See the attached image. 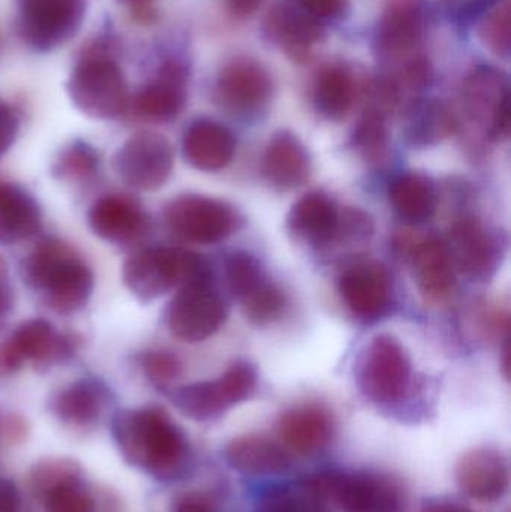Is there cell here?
I'll return each mask as SVG.
<instances>
[{"instance_id": "6da1fadb", "label": "cell", "mask_w": 511, "mask_h": 512, "mask_svg": "<svg viewBox=\"0 0 511 512\" xmlns=\"http://www.w3.org/2000/svg\"><path fill=\"white\" fill-rule=\"evenodd\" d=\"M113 435L122 456L153 477H176L188 462V441L162 409L120 411L114 417Z\"/></svg>"}, {"instance_id": "7a4b0ae2", "label": "cell", "mask_w": 511, "mask_h": 512, "mask_svg": "<svg viewBox=\"0 0 511 512\" xmlns=\"http://www.w3.org/2000/svg\"><path fill=\"white\" fill-rule=\"evenodd\" d=\"M21 276L45 306L71 315L89 303L95 288L92 268L68 243L44 237L21 264Z\"/></svg>"}, {"instance_id": "3957f363", "label": "cell", "mask_w": 511, "mask_h": 512, "mask_svg": "<svg viewBox=\"0 0 511 512\" xmlns=\"http://www.w3.org/2000/svg\"><path fill=\"white\" fill-rule=\"evenodd\" d=\"M122 279L138 300L149 303L185 283L212 279V268L197 252L173 246H147L126 259Z\"/></svg>"}, {"instance_id": "277c9868", "label": "cell", "mask_w": 511, "mask_h": 512, "mask_svg": "<svg viewBox=\"0 0 511 512\" xmlns=\"http://www.w3.org/2000/svg\"><path fill=\"white\" fill-rule=\"evenodd\" d=\"M93 45L78 60L66 83L72 104L92 119L113 120L128 113V81L119 63L104 50Z\"/></svg>"}, {"instance_id": "5b68a950", "label": "cell", "mask_w": 511, "mask_h": 512, "mask_svg": "<svg viewBox=\"0 0 511 512\" xmlns=\"http://www.w3.org/2000/svg\"><path fill=\"white\" fill-rule=\"evenodd\" d=\"M462 119L483 140L503 141L510 134L509 77L494 66L474 68L461 89Z\"/></svg>"}, {"instance_id": "8992f818", "label": "cell", "mask_w": 511, "mask_h": 512, "mask_svg": "<svg viewBox=\"0 0 511 512\" xmlns=\"http://www.w3.org/2000/svg\"><path fill=\"white\" fill-rule=\"evenodd\" d=\"M81 348V337L60 333L45 319H29L0 342V376L14 375L26 363L48 369L66 363Z\"/></svg>"}, {"instance_id": "52a82bcc", "label": "cell", "mask_w": 511, "mask_h": 512, "mask_svg": "<svg viewBox=\"0 0 511 512\" xmlns=\"http://www.w3.org/2000/svg\"><path fill=\"white\" fill-rule=\"evenodd\" d=\"M165 227L173 236L194 245H218L242 227L236 207L204 195H180L164 210Z\"/></svg>"}, {"instance_id": "ba28073f", "label": "cell", "mask_w": 511, "mask_h": 512, "mask_svg": "<svg viewBox=\"0 0 511 512\" xmlns=\"http://www.w3.org/2000/svg\"><path fill=\"white\" fill-rule=\"evenodd\" d=\"M329 505L341 512H402L405 493L401 483L375 471L324 472L315 475Z\"/></svg>"}, {"instance_id": "9c48e42d", "label": "cell", "mask_w": 511, "mask_h": 512, "mask_svg": "<svg viewBox=\"0 0 511 512\" xmlns=\"http://www.w3.org/2000/svg\"><path fill=\"white\" fill-rule=\"evenodd\" d=\"M257 370L248 361L231 364L218 379L194 382L171 394L174 406L194 421H210L246 402L257 390Z\"/></svg>"}, {"instance_id": "30bf717a", "label": "cell", "mask_w": 511, "mask_h": 512, "mask_svg": "<svg viewBox=\"0 0 511 512\" xmlns=\"http://www.w3.org/2000/svg\"><path fill=\"white\" fill-rule=\"evenodd\" d=\"M411 361L404 346L389 334L374 337L366 346L357 370L360 390L371 402L392 405L407 396Z\"/></svg>"}, {"instance_id": "8fae6325", "label": "cell", "mask_w": 511, "mask_h": 512, "mask_svg": "<svg viewBox=\"0 0 511 512\" xmlns=\"http://www.w3.org/2000/svg\"><path fill=\"white\" fill-rule=\"evenodd\" d=\"M227 321V306L212 279L195 280L180 286L165 313L174 339L198 343L212 337Z\"/></svg>"}, {"instance_id": "7c38bea8", "label": "cell", "mask_w": 511, "mask_h": 512, "mask_svg": "<svg viewBox=\"0 0 511 512\" xmlns=\"http://www.w3.org/2000/svg\"><path fill=\"white\" fill-rule=\"evenodd\" d=\"M273 95L272 74L252 57L230 60L216 78V102L231 116L242 119L260 116L269 108Z\"/></svg>"}, {"instance_id": "4fadbf2b", "label": "cell", "mask_w": 511, "mask_h": 512, "mask_svg": "<svg viewBox=\"0 0 511 512\" xmlns=\"http://www.w3.org/2000/svg\"><path fill=\"white\" fill-rule=\"evenodd\" d=\"M113 168L125 185L137 191H158L173 174V146L158 132H137L117 150Z\"/></svg>"}, {"instance_id": "5bb4252c", "label": "cell", "mask_w": 511, "mask_h": 512, "mask_svg": "<svg viewBox=\"0 0 511 512\" xmlns=\"http://www.w3.org/2000/svg\"><path fill=\"white\" fill-rule=\"evenodd\" d=\"M18 30L36 51L68 42L83 23L86 0H17Z\"/></svg>"}, {"instance_id": "9a60e30c", "label": "cell", "mask_w": 511, "mask_h": 512, "mask_svg": "<svg viewBox=\"0 0 511 512\" xmlns=\"http://www.w3.org/2000/svg\"><path fill=\"white\" fill-rule=\"evenodd\" d=\"M447 251L456 273L471 280H489L503 258L500 237L476 216L456 219L447 234Z\"/></svg>"}, {"instance_id": "2e32d148", "label": "cell", "mask_w": 511, "mask_h": 512, "mask_svg": "<svg viewBox=\"0 0 511 512\" xmlns=\"http://www.w3.org/2000/svg\"><path fill=\"white\" fill-rule=\"evenodd\" d=\"M87 219L95 236L123 248L143 242L152 228L143 204L126 194L102 195L90 207Z\"/></svg>"}, {"instance_id": "e0dca14e", "label": "cell", "mask_w": 511, "mask_h": 512, "mask_svg": "<svg viewBox=\"0 0 511 512\" xmlns=\"http://www.w3.org/2000/svg\"><path fill=\"white\" fill-rule=\"evenodd\" d=\"M339 292L353 315L363 321H377L392 307V274L381 262H356L342 273Z\"/></svg>"}, {"instance_id": "ac0fdd59", "label": "cell", "mask_w": 511, "mask_h": 512, "mask_svg": "<svg viewBox=\"0 0 511 512\" xmlns=\"http://www.w3.org/2000/svg\"><path fill=\"white\" fill-rule=\"evenodd\" d=\"M188 80V68L182 62L165 60L155 78L131 98L128 111L146 122H173L185 108Z\"/></svg>"}, {"instance_id": "d6986e66", "label": "cell", "mask_w": 511, "mask_h": 512, "mask_svg": "<svg viewBox=\"0 0 511 512\" xmlns=\"http://www.w3.org/2000/svg\"><path fill=\"white\" fill-rule=\"evenodd\" d=\"M425 33V18L416 0H393L384 9L375 33L378 59L387 63L405 62L416 56Z\"/></svg>"}, {"instance_id": "ffe728a7", "label": "cell", "mask_w": 511, "mask_h": 512, "mask_svg": "<svg viewBox=\"0 0 511 512\" xmlns=\"http://www.w3.org/2000/svg\"><path fill=\"white\" fill-rule=\"evenodd\" d=\"M399 245L410 261L417 288L426 298L440 301L452 294L456 270L443 239L437 236L405 239Z\"/></svg>"}, {"instance_id": "44dd1931", "label": "cell", "mask_w": 511, "mask_h": 512, "mask_svg": "<svg viewBox=\"0 0 511 512\" xmlns=\"http://www.w3.org/2000/svg\"><path fill=\"white\" fill-rule=\"evenodd\" d=\"M456 481L468 498L494 504L509 492L510 468L507 457L495 448H474L459 460Z\"/></svg>"}, {"instance_id": "7402d4cb", "label": "cell", "mask_w": 511, "mask_h": 512, "mask_svg": "<svg viewBox=\"0 0 511 512\" xmlns=\"http://www.w3.org/2000/svg\"><path fill=\"white\" fill-rule=\"evenodd\" d=\"M264 32L273 44L279 45L297 63H308L315 45L326 39V30L320 20L305 9L284 3L269 12L264 21Z\"/></svg>"}, {"instance_id": "603a6c76", "label": "cell", "mask_w": 511, "mask_h": 512, "mask_svg": "<svg viewBox=\"0 0 511 512\" xmlns=\"http://www.w3.org/2000/svg\"><path fill=\"white\" fill-rule=\"evenodd\" d=\"M335 432V418L329 409L315 403L294 406L278 421V435L285 447L302 456L326 450L332 444Z\"/></svg>"}, {"instance_id": "cb8c5ba5", "label": "cell", "mask_w": 511, "mask_h": 512, "mask_svg": "<svg viewBox=\"0 0 511 512\" xmlns=\"http://www.w3.org/2000/svg\"><path fill=\"white\" fill-rule=\"evenodd\" d=\"M339 216L341 210L329 195L309 192L291 207L287 216L288 233L302 245L329 248L338 233Z\"/></svg>"}, {"instance_id": "d4e9b609", "label": "cell", "mask_w": 511, "mask_h": 512, "mask_svg": "<svg viewBox=\"0 0 511 512\" xmlns=\"http://www.w3.org/2000/svg\"><path fill=\"white\" fill-rule=\"evenodd\" d=\"M261 170L272 188L293 191L308 182L311 176V156L296 134L282 129L267 143Z\"/></svg>"}, {"instance_id": "484cf974", "label": "cell", "mask_w": 511, "mask_h": 512, "mask_svg": "<svg viewBox=\"0 0 511 512\" xmlns=\"http://www.w3.org/2000/svg\"><path fill=\"white\" fill-rule=\"evenodd\" d=\"M236 138L230 129L210 119H198L183 134V158L195 170L218 173L236 155Z\"/></svg>"}, {"instance_id": "4316f807", "label": "cell", "mask_w": 511, "mask_h": 512, "mask_svg": "<svg viewBox=\"0 0 511 512\" xmlns=\"http://www.w3.org/2000/svg\"><path fill=\"white\" fill-rule=\"evenodd\" d=\"M402 123L407 140L420 149L437 146L459 131L458 114L438 99H411L405 105Z\"/></svg>"}, {"instance_id": "83f0119b", "label": "cell", "mask_w": 511, "mask_h": 512, "mask_svg": "<svg viewBox=\"0 0 511 512\" xmlns=\"http://www.w3.org/2000/svg\"><path fill=\"white\" fill-rule=\"evenodd\" d=\"M42 230L38 201L23 186L0 180V245L27 242Z\"/></svg>"}, {"instance_id": "f1b7e54d", "label": "cell", "mask_w": 511, "mask_h": 512, "mask_svg": "<svg viewBox=\"0 0 511 512\" xmlns=\"http://www.w3.org/2000/svg\"><path fill=\"white\" fill-rule=\"evenodd\" d=\"M225 460L231 468L251 477H270L287 472L290 454L284 445L264 435H243L225 447Z\"/></svg>"}, {"instance_id": "f546056e", "label": "cell", "mask_w": 511, "mask_h": 512, "mask_svg": "<svg viewBox=\"0 0 511 512\" xmlns=\"http://www.w3.org/2000/svg\"><path fill=\"white\" fill-rule=\"evenodd\" d=\"M389 200L402 221L410 225L425 224L437 212V186L426 174L408 171L390 183Z\"/></svg>"}, {"instance_id": "4dcf8cb0", "label": "cell", "mask_w": 511, "mask_h": 512, "mask_svg": "<svg viewBox=\"0 0 511 512\" xmlns=\"http://www.w3.org/2000/svg\"><path fill=\"white\" fill-rule=\"evenodd\" d=\"M356 98V77L347 66L339 63L324 66L315 77L312 102L324 119L341 122L353 110Z\"/></svg>"}, {"instance_id": "1f68e13d", "label": "cell", "mask_w": 511, "mask_h": 512, "mask_svg": "<svg viewBox=\"0 0 511 512\" xmlns=\"http://www.w3.org/2000/svg\"><path fill=\"white\" fill-rule=\"evenodd\" d=\"M107 402V388L96 379L83 378L59 391L53 400V411L62 423L84 429L101 418Z\"/></svg>"}, {"instance_id": "d6a6232c", "label": "cell", "mask_w": 511, "mask_h": 512, "mask_svg": "<svg viewBox=\"0 0 511 512\" xmlns=\"http://www.w3.org/2000/svg\"><path fill=\"white\" fill-rule=\"evenodd\" d=\"M101 158L95 147L86 141L75 140L63 147L51 165V174L56 179L74 185H87L98 177Z\"/></svg>"}, {"instance_id": "836d02e7", "label": "cell", "mask_w": 511, "mask_h": 512, "mask_svg": "<svg viewBox=\"0 0 511 512\" xmlns=\"http://www.w3.org/2000/svg\"><path fill=\"white\" fill-rule=\"evenodd\" d=\"M389 116L366 107L353 132V147L363 161L381 165L389 156Z\"/></svg>"}, {"instance_id": "e575fe53", "label": "cell", "mask_w": 511, "mask_h": 512, "mask_svg": "<svg viewBox=\"0 0 511 512\" xmlns=\"http://www.w3.org/2000/svg\"><path fill=\"white\" fill-rule=\"evenodd\" d=\"M246 318L255 325H267L278 321L287 307L284 291L267 277L251 294L239 301Z\"/></svg>"}, {"instance_id": "d590c367", "label": "cell", "mask_w": 511, "mask_h": 512, "mask_svg": "<svg viewBox=\"0 0 511 512\" xmlns=\"http://www.w3.org/2000/svg\"><path fill=\"white\" fill-rule=\"evenodd\" d=\"M480 41L495 56L509 59L511 51V5L510 0L492 3L479 23Z\"/></svg>"}, {"instance_id": "8d00e7d4", "label": "cell", "mask_w": 511, "mask_h": 512, "mask_svg": "<svg viewBox=\"0 0 511 512\" xmlns=\"http://www.w3.org/2000/svg\"><path fill=\"white\" fill-rule=\"evenodd\" d=\"M45 512H98V502L81 486L80 478L54 487L42 499Z\"/></svg>"}, {"instance_id": "74e56055", "label": "cell", "mask_w": 511, "mask_h": 512, "mask_svg": "<svg viewBox=\"0 0 511 512\" xmlns=\"http://www.w3.org/2000/svg\"><path fill=\"white\" fill-rule=\"evenodd\" d=\"M80 478V468L68 459H48L35 466L30 474V486L39 499L65 481Z\"/></svg>"}, {"instance_id": "f35d334b", "label": "cell", "mask_w": 511, "mask_h": 512, "mask_svg": "<svg viewBox=\"0 0 511 512\" xmlns=\"http://www.w3.org/2000/svg\"><path fill=\"white\" fill-rule=\"evenodd\" d=\"M389 74L395 78L404 95L422 93L434 80V68L428 57L422 54H416L405 62L399 63L398 68Z\"/></svg>"}, {"instance_id": "ab89813d", "label": "cell", "mask_w": 511, "mask_h": 512, "mask_svg": "<svg viewBox=\"0 0 511 512\" xmlns=\"http://www.w3.org/2000/svg\"><path fill=\"white\" fill-rule=\"evenodd\" d=\"M138 363L146 378L158 387H167L180 378L182 361L168 351H144L138 355Z\"/></svg>"}, {"instance_id": "60d3db41", "label": "cell", "mask_w": 511, "mask_h": 512, "mask_svg": "<svg viewBox=\"0 0 511 512\" xmlns=\"http://www.w3.org/2000/svg\"><path fill=\"white\" fill-rule=\"evenodd\" d=\"M20 129V117L8 102L0 99V158L6 155Z\"/></svg>"}, {"instance_id": "b9f144b4", "label": "cell", "mask_w": 511, "mask_h": 512, "mask_svg": "<svg viewBox=\"0 0 511 512\" xmlns=\"http://www.w3.org/2000/svg\"><path fill=\"white\" fill-rule=\"evenodd\" d=\"M302 9L317 20H336L348 12V0H300Z\"/></svg>"}, {"instance_id": "7bdbcfd3", "label": "cell", "mask_w": 511, "mask_h": 512, "mask_svg": "<svg viewBox=\"0 0 511 512\" xmlns=\"http://www.w3.org/2000/svg\"><path fill=\"white\" fill-rule=\"evenodd\" d=\"M173 512H218V510L209 496L200 492H189L177 499Z\"/></svg>"}, {"instance_id": "ee69618b", "label": "cell", "mask_w": 511, "mask_h": 512, "mask_svg": "<svg viewBox=\"0 0 511 512\" xmlns=\"http://www.w3.org/2000/svg\"><path fill=\"white\" fill-rule=\"evenodd\" d=\"M14 307V291L8 280V270L5 261L0 256V324L8 319Z\"/></svg>"}, {"instance_id": "f6af8a7d", "label": "cell", "mask_w": 511, "mask_h": 512, "mask_svg": "<svg viewBox=\"0 0 511 512\" xmlns=\"http://www.w3.org/2000/svg\"><path fill=\"white\" fill-rule=\"evenodd\" d=\"M27 433V423L23 420V418L18 417V415H5L2 420H0V435H3V438L6 441L11 442H21L24 438H26Z\"/></svg>"}, {"instance_id": "bcb514c9", "label": "cell", "mask_w": 511, "mask_h": 512, "mask_svg": "<svg viewBox=\"0 0 511 512\" xmlns=\"http://www.w3.org/2000/svg\"><path fill=\"white\" fill-rule=\"evenodd\" d=\"M21 498L17 486L8 478H0V512H20Z\"/></svg>"}, {"instance_id": "7dc6e473", "label": "cell", "mask_w": 511, "mask_h": 512, "mask_svg": "<svg viewBox=\"0 0 511 512\" xmlns=\"http://www.w3.org/2000/svg\"><path fill=\"white\" fill-rule=\"evenodd\" d=\"M225 8L228 9L233 17L245 20L257 14L263 8L266 0H224Z\"/></svg>"}, {"instance_id": "c3c4849f", "label": "cell", "mask_w": 511, "mask_h": 512, "mask_svg": "<svg viewBox=\"0 0 511 512\" xmlns=\"http://www.w3.org/2000/svg\"><path fill=\"white\" fill-rule=\"evenodd\" d=\"M419 512H474L467 505L453 499H429L422 505Z\"/></svg>"}, {"instance_id": "681fc988", "label": "cell", "mask_w": 511, "mask_h": 512, "mask_svg": "<svg viewBox=\"0 0 511 512\" xmlns=\"http://www.w3.org/2000/svg\"><path fill=\"white\" fill-rule=\"evenodd\" d=\"M120 2L131 6V8L134 9V12H141L150 9V5H152L153 0H120Z\"/></svg>"}]
</instances>
